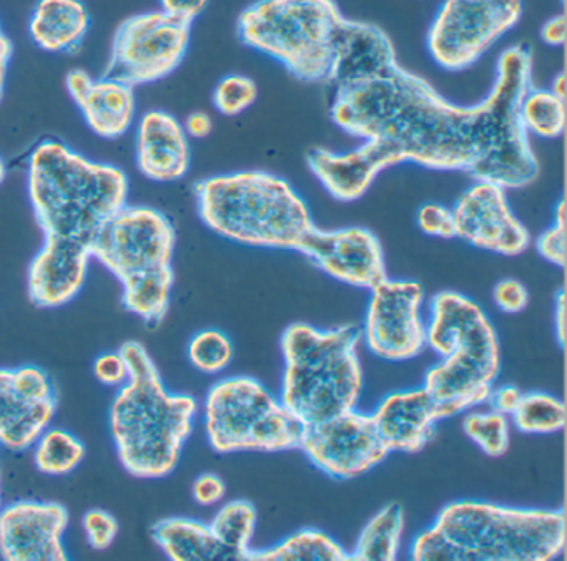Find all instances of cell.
<instances>
[{"label":"cell","instance_id":"cell-45","mask_svg":"<svg viewBox=\"0 0 567 561\" xmlns=\"http://www.w3.org/2000/svg\"><path fill=\"white\" fill-rule=\"evenodd\" d=\"M182 125L190 139H204L214 132V118L210 113L202 112V110L188 113Z\"/></svg>","mask_w":567,"mask_h":561},{"label":"cell","instance_id":"cell-52","mask_svg":"<svg viewBox=\"0 0 567 561\" xmlns=\"http://www.w3.org/2000/svg\"><path fill=\"white\" fill-rule=\"evenodd\" d=\"M2 448H4V447H2V445H0V451H2Z\"/></svg>","mask_w":567,"mask_h":561},{"label":"cell","instance_id":"cell-4","mask_svg":"<svg viewBox=\"0 0 567 561\" xmlns=\"http://www.w3.org/2000/svg\"><path fill=\"white\" fill-rule=\"evenodd\" d=\"M25 188L42 236L91 245L101 226L127 205L131 178L114 163L45 138L29 155Z\"/></svg>","mask_w":567,"mask_h":561},{"label":"cell","instance_id":"cell-13","mask_svg":"<svg viewBox=\"0 0 567 561\" xmlns=\"http://www.w3.org/2000/svg\"><path fill=\"white\" fill-rule=\"evenodd\" d=\"M361 339L388 362L413 361L426 349L424 289L411 279H383L370 289Z\"/></svg>","mask_w":567,"mask_h":561},{"label":"cell","instance_id":"cell-6","mask_svg":"<svg viewBox=\"0 0 567 561\" xmlns=\"http://www.w3.org/2000/svg\"><path fill=\"white\" fill-rule=\"evenodd\" d=\"M426 347L440 357L423 387L441 420L486 404L501 372V345L484 309L467 295L441 291L430 301Z\"/></svg>","mask_w":567,"mask_h":561},{"label":"cell","instance_id":"cell-2","mask_svg":"<svg viewBox=\"0 0 567 561\" xmlns=\"http://www.w3.org/2000/svg\"><path fill=\"white\" fill-rule=\"evenodd\" d=\"M118 351L131 377L117 388L109 407V434L127 474L141 480H161L181 464L200 405L194 395L167 388L142 342H125Z\"/></svg>","mask_w":567,"mask_h":561},{"label":"cell","instance_id":"cell-39","mask_svg":"<svg viewBox=\"0 0 567 561\" xmlns=\"http://www.w3.org/2000/svg\"><path fill=\"white\" fill-rule=\"evenodd\" d=\"M417 228L426 236L433 238H456V222H454L453 209L441 202H426L417 209Z\"/></svg>","mask_w":567,"mask_h":561},{"label":"cell","instance_id":"cell-26","mask_svg":"<svg viewBox=\"0 0 567 561\" xmlns=\"http://www.w3.org/2000/svg\"><path fill=\"white\" fill-rule=\"evenodd\" d=\"M151 534L158 550L171 561L234 560L210 524L197 518H162L152 524Z\"/></svg>","mask_w":567,"mask_h":561},{"label":"cell","instance_id":"cell-11","mask_svg":"<svg viewBox=\"0 0 567 561\" xmlns=\"http://www.w3.org/2000/svg\"><path fill=\"white\" fill-rule=\"evenodd\" d=\"M192 25L161 9L127 17L115 30L104 75L128 85H154L184 63L190 49Z\"/></svg>","mask_w":567,"mask_h":561},{"label":"cell","instance_id":"cell-3","mask_svg":"<svg viewBox=\"0 0 567 561\" xmlns=\"http://www.w3.org/2000/svg\"><path fill=\"white\" fill-rule=\"evenodd\" d=\"M563 508L456 500L411 541L414 561H550L566 548Z\"/></svg>","mask_w":567,"mask_h":561},{"label":"cell","instance_id":"cell-33","mask_svg":"<svg viewBox=\"0 0 567 561\" xmlns=\"http://www.w3.org/2000/svg\"><path fill=\"white\" fill-rule=\"evenodd\" d=\"M566 418V405L560 398L546 392H529L520 397L511 424L523 434L547 435L563 430Z\"/></svg>","mask_w":567,"mask_h":561},{"label":"cell","instance_id":"cell-21","mask_svg":"<svg viewBox=\"0 0 567 561\" xmlns=\"http://www.w3.org/2000/svg\"><path fill=\"white\" fill-rule=\"evenodd\" d=\"M92 261L87 242L44 236L29 262V301L41 309L64 308L84 289Z\"/></svg>","mask_w":567,"mask_h":561},{"label":"cell","instance_id":"cell-1","mask_svg":"<svg viewBox=\"0 0 567 561\" xmlns=\"http://www.w3.org/2000/svg\"><path fill=\"white\" fill-rule=\"evenodd\" d=\"M530 85L533 53L517 43L497 56L493 86L476 105L451 102L398 65L374 82L337 90L330 115L348 135L394 143L414 165L464 172L506 191L523 189L539 176V159L520 122Z\"/></svg>","mask_w":567,"mask_h":561},{"label":"cell","instance_id":"cell-34","mask_svg":"<svg viewBox=\"0 0 567 561\" xmlns=\"http://www.w3.org/2000/svg\"><path fill=\"white\" fill-rule=\"evenodd\" d=\"M463 432L491 458L503 457L511 445V418L499 412H471L463 418Z\"/></svg>","mask_w":567,"mask_h":561},{"label":"cell","instance_id":"cell-20","mask_svg":"<svg viewBox=\"0 0 567 561\" xmlns=\"http://www.w3.org/2000/svg\"><path fill=\"white\" fill-rule=\"evenodd\" d=\"M400 65L393 40L381 27L343 17L333 43L327 83L334 90L354 89L388 75Z\"/></svg>","mask_w":567,"mask_h":561},{"label":"cell","instance_id":"cell-37","mask_svg":"<svg viewBox=\"0 0 567 561\" xmlns=\"http://www.w3.org/2000/svg\"><path fill=\"white\" fill-rule=\"evenodd\" d=\"M540 258L563 269L566 266V201L560 199L554 208V221L536 239Z\"/></svg>","mask_w":567,"mask_h":561},{"label":"cell","instance_id":"cell-51","mask_svg":"<svg viewBox=\"0 0 567 561\" xmlns=\"http://www.w3.org/2000/svg\"><path fill=\"white\" fill-rule=\"evenodd\" d=\"M2 507H4V497H2V478H0V511H2Z\"/></svg>","mask_w":567,"mask_h":561},{"label":"cell","instance_id":"cell-16","mask_svg":"<svg viewBox=\"0 0 567 561\" xmlns=\"http://www.w3.org/2000/svg\"><path fill=\"white\" fill-rule=\"evenodd\" d=\"M456 238L494 254H523L529 249L530 232L514 215L506 189L474 179L454 202Z\"/></svg>","mask_w":567,"mask_h":561},{"label":"cell","instance_id":"cell-31","mask_svg":"<svg viewBox=\"0 0 567 561\" xmlns=\"http://www.w3.org/2000/svg\"><path fill=\"white\" fill-rule=\"evenodd\" d=\"M208 524L234 560H248L258 524V511L251 501H227L218 508Z\"/></svg>","mask_w":567,"mask_h":561},{"label":"cell","instance_id":"cell-47","mask_svg":"<svg viewBox=\"0 0 567 561\" xmlns=\"http://www.w3.org/2000/svg\"><path fill=\"white\" fill-rule=\"evenodd\" d=\"M14 42L6 32L0 20V102L4 98L6 85H8L9 69L14 59Z\"/></svg>","mask_w":567,"mask_h":561},{"label":"cell","instance_id":"cell-12","mask_svg":"<svg viewBox=\"0 0 567 561\" xmlns=\"http://www.w3.org/2000/svg\"><path fill=\"white\" fill-rule=\"evenodd\" d=\"M177 229L161 209L122 206L91 241L92 259L117 281L148 269L174 266Z\"/></svg>","mask_w":567,"mask_h":561},{"label":"cell","instance_id":"cell-7","mask_svg":"<svg viewBox=\"0 0 567 561\" xmlns=\"http://www.w3.org/2000/svg\"><path fill=\"white\" fill-rule=\"evenodd\" d=\"M361 329H318L293 322L281 334L280 401L301 424L313 425L357 408L363 392Z\"/></svg>","mask_w":567,"mask_h":561},{"label":"cell","instance_id":"cell-30","mask_svg":"<svg viewBox=\"0 0 567 561\" xmlns=\"http://www.w3.org/2000/svg\"><path fill=\"white\" fill-rule=\"evenodd\" d=\"M35 468L48 477H65L81 467L87 448L84 441L68 428L49 425L32 444Z\"/></svg>","mask_w":567,"mask_h":561},{"label":"cell","instance_id":"cell-32","mask_svg":"<svg viewBox=\"0 0 567 561\" xmlns=\"http://www.w3.org/2000/svg\"><path fill=\"white\" fill-rule=\"evenodd\" d=\"M520 122L527 135L557 139L566 132V100L550 89L530 85L520 102Z\"/></svg>","mask_w":567,"mask_h":561},{"label":"cell","instance_id":"cell-43","mask_svg":"<svg viewBox=\"0 0 567 561\" xmlns=\"http://www.w3.org/2000/svg\"><path fill=\"white\" fill-rule=\"evenodd\" d=\"M210 0H158V9L181 22L194 25L195 20L205 12Z\"/></svg>","mask_w":567,"mask_h":561},{"label":"cell","instance_id":"cell-29","mask_svg":"<svg viewBox=\"0 0 567 561\" xmlns=\"http://www.w3.org/2000/svg\"><path fill=\"white\" fill-rule=\"evenodd\" d=\"M351 554L330 534L303 528L274 547L254 550L247 561H350Z\"/></svg>","mask_w":567,"mask_h":561},{"label":"cell","instance_id":"cell-19","mask_svg":"<svg viewBox=\"0 0 567 561\" xmlns=\"http://www.w3.org/2000/svg\"><path fill=\"white\" fill-rule=\"evenodd\" d=\"M307 163L315 178L331 198L341 202H353L367 195L380 173L406 163V159L394 143L381 138H364L360 146L350 152L311 149Z\"/></svg>","mask_w":567,"mask_h":561},{"label":"cell","instance_id":"cell-22","mask_svg":"<svg viewBox=\"0 0 567 561\" xmlns=\"http://www.w3.org/2000/svg\"><path fill=\"white\" fill-rule=\"evenodd\" d=\"M65 90L85 126L99 138L115 142L134 128L138 118L137 92L124 80L74 69L65 75Z\"/></svg>","mask_w":567,"mask_h":561},{"label":"cell","instance_id":"cell-17","mask_svg":"<svg viewBox=\"0 0 567 561\" xmlns=\"http://www.w3.org/2000/svg\"><path fill=\"white\" fill-rule=\"evenodd\" d=\"M71 513L48 500H16L0 511V558L6 561H68Z\"/></svg>","mask_w":567,"mask_h":561},{"label":"cell","instance_id":"cell-5","mask_svg":"<svg viewBox=\"0 0 567 561\" xmlns=\"http://www.w3.org/2000/svg\"><path fill=\"white\" fill-rule=\"evenodd\" d=\"M194 196L200 221L237 245L298 252L317 226L291 183L260 169L198 179Z\"/></svg>","mask_w":567,"mask_h":561},{"label":"cell","instance_id":"cell-41","mask_svg":"<svg viewBox=\"0 0 567 561\" xmlns=\"http://www.w3.org/2000/svg\"><path fill=\"white\" fill-rule=\"evenodd\" d=\"M493 301L501 312L517 314L529 304V292L519 279L506 278L496 282L493 289Z\"/></svg>","mask_w":567,"mask_h":561},{"label":"cell","instance_id":"cell-15","mask_svg":"<svg viewBox=\"0 0 567 561\" xmlns=\"http://www.w3.org/2000/svg\"><path fill=\"white\" fill-rule=\"evenodd\" d=\"M58 392L48 372L38 365L0 367V445L25 451L52 425Z\"/></svg>","mask_w":567,"mask_h":561},{"label":"cell","instance_id":"cell-35","mask_svg":"<svg viewBox=\"0 0 567 561\" xmlns=\"http://www.w3.org/2000/svg\"><path fill=\"white\" fill-rule=\"evenodd\" d=\"M234 342L218 329H204L192 335L187 357L192 367L205 375H218L227 371L234 361Z\"/></svg>","mask_w":567,"mask_h":561},{"label":"cell","instance_id":"cell-27","mask_svg":"<svg viewBox=\"0 0 567 561\" xmlns=\"http://www.w3.org/2000/svg\"><path fill=\"white\" fill-rule=\"evenodd\" d=\"M121 301L125 311L147 325L164 321L172 304L175 288L174 266L148 269L122 279Z\"/></svg>","mask_w":567,"mask_h":561},{"label":"cell","instance_id":"cell-50","mask_svg":"<svg viewBox=\"0 0 567 561\" xmlns=\"http://www.w3.org/2000/svg\"><path fill=\"white\" fill-rule=\"evenodd\" d=\"M6 179H8V163L4 156L0 155V186L4 185Z\"/></svg>","mask_w":567,"mask_h":561},{"label":"cell","instance_id":"cell-48","mask_svg":"<svg viewBox=\"0 0 567 561\" xmlns=\"http://www.w3.org/2000/svg\"><path fill=\"white\" fill-rule=\"evenodd\" d=\"M554 332L560 347H564L566 344V292L564 289H560L554 301Z\"/></svg>","mask_w":567,"mask_h":561},{"label":"cell","instance_id":"cell-38","mask_svg":"<svg viewBox=\"0 0 567 561\" xmlns=\"http://www.w3.org/2000/svg\"><path fill=\"white\" fill-rule=\"evenodd\" d=\"M82 530L92 550L105 551L117 540L121 524L111 511L92 508L82 517Z\"/></svg>","mask_w":567,"mask_h":561},{"label":"cell","instance_id":"cell-49","mask_svg":"<svg viewBox=\"0 0 567 561\" xmlns=\"http://www.w3.org/2000/svg\"><path fill=\"white\" fill-rule=\"evenodd\" d=\"M566 73L559 72L556 76L553 79V85H550V90H553L554 93H556L557 96H560V98L566 100Z\"/></svg>","mask_w":567,"mask_h":561},{"label":"cell","instance_id":"cell-25","mask_svg":"<svg viewBox=\"0 0 567 561\" xmlns=\"http://www.w3.org/2000/svg\"><path fill=\"white\" fill-rule=\"evenodd\" d=\"M92 17L82 0H38L29 15L28 33L39 50L75 55L91 32Z\"/></svg>","mask_w":567,"mask_h":561},{"label":"cell","instance_id":"cell-46","mask_svg":"<svg viewBox=\"0 0 567 561\" xmlns=\"http://www.w3.org/2000/svg\"><path fill=\"white\" fill-rule=\"evenodd\" d=\"M540 40L546 43L547 46H564L567 40V20L564 13L559 15L550 17L546 22L543 23L539 30Z\"/></svg>","mask_w":567,"mask_h":561},{"label":"cell","instance_id":"cell-40","mask_svg":"<svg viewBox=\"0 0 567 561\" xmlns=\"http://www.w3.org/2000/svg\"><path fill=\"white\" fill-rule=\"evenodd\" d=\"M92 371H94L95 381L109 388H121L131 377L127 362L121 351H109L99 355L92 365Z\"/></svg>","mask_w":567,"mask_h":561},{"label":"cell","instance_id":"cell-44","mask_svg":"<svg viewBox=\"0 0 567 561\" xmlns=\"http://www.w3.org/2000/svg\"><path fill=\"white\" fill-rule=\"evenodd\" d=\"M523 394L524 392H520L516 385L504 384L497 385V387L493 385L489 395H487L486 404L491 411L499 412V414L507 415L511 418V415L519 405Z\"/></svg>","mask_w":567,"mask_h":561},{"label":"cell","instance_id":"cell-14","mask_svg":"<svg viewBox=\"0 0 567 561\" xmlns=\"http://www.w3.org/2000/svg\"><path fill=\"white\" fill-rule=\"evenodd\" d=\"M300 450L315 468L334 480L361 477L390 455L371 414L357 408L305 425Z\"/></svg>","mask_w":567,"mask_h":561},{"label":"cell","instance_id":"cell-42","mask_svg":"<svg viewBox=\"0 0 567 561\" xmlns=\"http://www.w3.org/2000/svg\"><path fill=\"white\" fill-rule=\"evenodd\" d=\"M225 495H227V485L224 478L212 471L198 475L192 484V497L200 507H215L224 501Z\"/></svg>","mask_w":567,"mask_h":561},{"label":"cell","instance_id":"cell-28","mask_svg":"<svg viewBox=\"0 0 567 561\" xmlns=\"http://www.w3.org/2000/svg\"><path fill=\"white\" fill-rule=\"evenodd\" d=\"M406 517L401 505L390 503L381 508L364 524L354 543L351 560L394 561L403 543Z\"/></svg>","mask_w":567,"mask_h":561},{"label":"cell","instance_id":"cell-23","mask_svg":"<svg viewBox=\"0 0 567 561\" xmlns=\"http://www.w3.org/2000/svg\"><path fill=\"white\" fill-rule=\"evenodd\" d=\"M137 172L152 183H175L190 172L192 145L182 120L168 110L151 108L138 115L134 128Z\"/></svg>","mask_w":567,"mask_h":561},{"label":"cell","instance_id":"cell-10","mask_svg":"<svg viewBox=\"0 0 567 561\" xmlns=\"http://www.w3.org/2000/svg\"><path fill=\"white\" fill-rule=\"evenodd\" d=\"M520 15V0H443L427 30V53L440 69L463 72L511 32Z\"/></svg>","mask_w":567,"mask_h":561},{"label":"cell","instance_id":"cell-9","mask_svg":"<svg viewBox=\"0 0 567 561\" xmlns=\"http://www.w3.org/2000/svg\"><path fill=\"white\" fill-rule=\"evenodd\" d=\"M205 437L217 454L298 450L301 424L260 381L248 375L220 378L202 405Z\"/></svg>","mask_w":567,"mask_h":561},{"label":"cell","instance_id":"cell-8","mask_svg":"<svg viewBox=\"0 0 567 561\" xmlns=\"http://www.w3.org/2000/svg\"><path fill=\"white\" fill-rule=\"evenodd\" d=\"M334 0H257L238 15L237 35L307 83H327L331 43L343 19Z\"/></svg>","mask_w":567,"mask_h":561},{"label":"cell","instance_id":"cell-18","mask_svg":"<svg viewBox=\"0 0 567 561\" xmlns=\"http://www.w3.org/2000/svg\"><path fill=\"white\" fill-rule=\"evenodd\" d=\"M301 254L334 281L373 289L388 278L383 246L368 228L321 229L315 226L301 245Z\"/></svg>","mask_w":567,"mask_h":561},{"label":"cell","instance_id":"cell-24","mask_svg":"<svg viewBox=\"0 0 567 561\" xmlns=\"http://www.w3.org/2000/svg\"><path fill=\"white\" fill-rule=\"evenodd\" d=\"M374 425L388 450L417 454L436 434L441 420L431 395L423 385L388 394L374 408Z\"/></svg>","mask_w":567,"mask_h":561},{"label":"cell","instance_id":"cell-36","mask_svg":"<svg viewBox=\"0 0 567 561\" xmlns=\"http://www.w3.org/2000/svg\"><path fill=\"white\" fill-rule=\"evenodd\" d=\"M257 82L241 73H230L215 85L212 103L224 116H238L250 110L258 100Z\"/></svg>","mask_w":567,"mask_h":561}]
</instances>
